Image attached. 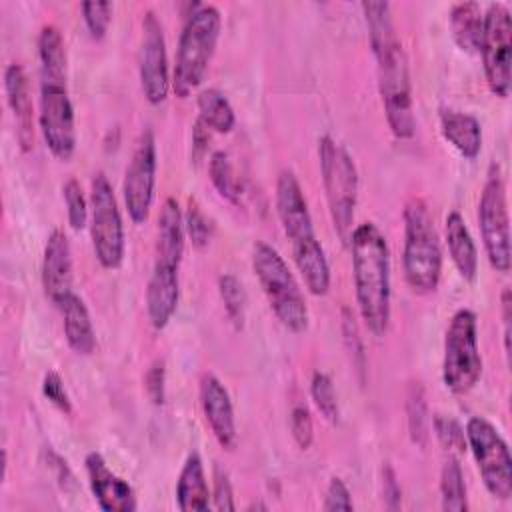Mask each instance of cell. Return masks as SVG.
<instances>
[{
	"label": "cell",
	"instance_id": "cell-1",
	"mask_svg": "<svg viewBox=\"0 0 512 512\" xmlns=\"http://www.w3.org/2000/svg\"><path fill=\"white\" fill-rule=\"evenodd\" d=\"M368 24V38L376 60L378 90L390 132L398 140L414 136L416 118L412 104V82L408 58L396 34L392 8L388 2H362Z\"/></svg>",
	"mask_w": 512,
	"mask_h": 512
},
{
	"label": "cell",
	"instance_id": "cell-2",
	"mask_svg": "<svg viewBox=\"0 0 512 512\" xmlns=\"http://www.w3.org/2000/svg\"><path fill=\"white\" fill-rule=\"evenodd\" d=\"M40 98L38 128L48 150L68 162L76 150V118L66 84V46L62 32L54 24L42 26L38 34Z\"/></svg>",
	"mask_w": 512,
	"mask_h": 512
},
{
	"label": "cell",
	"instance_id": "cell-3",
	"mask_svg": "<svg viewBox=\"0 0 512 512\" xmlns=\"http://www.w3.org/2000/svg\"><path fill=\"white\" fill-rule=\"evenodd\" d=\"M348 248L360 318L372 336L382 338L388 330L392 304V264L386 236L374 222H362L354 226Z\"/></svg>",
	"mask_w": 512,
	"mask_h": 512
},
{
	"label": "cell",
	"instance_id": "cell-4",
	"mask_svg": "<svg viewBox=\"0 0 512 512\" xmlns=\"http://www.w3.org/2000/svg\"><path fill=\"white\" fill-rule=\"evenodd\" d=\"M276 214L284 236L290 242L292 260L304 278L310 294L324 296L330 290V266L320 240L314 234L302 186L292 170H282L276 178Z\"/></svg>",
	"mask_w": 512,
	"mask_h": 512
},
{
	"label": "cell",
	"instance_id": "cell-5",
	"mask_svg": "<svg viewBox=\"0 0 512 512\" xmlns=\"http://www.w3.org/2000/svg\"><path fill=\"white\" fill-rule=\"evenodd\" d=\"M402 268L406 284L416 294H430L442 276V246L428 204L410 198L404 206Z\"/></svg>",
	"mask_w": 512,
	"mask_h": 512
},
{
	"label": "cell",
	"instance_id": "cell-6",
	"mask_svg": "<svg viewBox=\"0 0 512 512\" xmlns=\"http://www.w3.org/2000/svg\"><path fill=\"white\" fill-rule=\"evenodd\" d=\"M220 28L222 16L212 4H200L186 16L172 72V90L176 96L186 98L202 84L220 38Z\"/></svg>",
	"mask_w": 512,
	"mask_h": 512
},
{
	"label": "cell",
	"instance_id": "cell-7",
	"mask_svg": "<svg viewBox=\"0 0 512 512\" xmlns=\"http://www.w3.org/2000/svg\"><path fill=\"white\" fill-rule=\"evenodd\" d=\"M252 270L276 320L290 332L308 328V304L286 260L276 248L258 240L252 248Z\"/></svg>",
	"mask_w": 512,
	"mask_h": 512
},
{
	"label": "cell",
	"instance_id": "cell-8",
	"mask_svg": "<svg viewBox=\"0 0 512 512\" xmlns=\"http://www.w3.org/2000/svg\"><path fill=\"white\" fill-rule=\"evenodd\" d=\"M318 162L334 232L338 234L342 244L348 246L354 230V216L358 204L356 164L350 152L328 134L318 140Z\"/></svg>",
	"mask_w": 512,
	"mask_h": 512
},
{
	"label": "cell",
	"instance_id": "cell-9",
	"mask_svg": "<svg viewBox=\"0 0 512 512\" xmlns=\"http://www.w3.org/2000/svg\"><path fill=\"white\" fill-rule=\"evenodd\" d=\"M482 376V356L478 348V322L470 308L452 314L444 334L442 380L452 394L470 392Z\"/></svg>",
	"mask_w": 512,
	"mask_h": 512
},
{
	"label": "cell",
	"instance_id": "cell-10",
	"mask_svg": "<svg viewBox=\"0 0 512 512\" xmlns=\"http://www.w3.org/2000/svg\"><path fill=\"white\" fill-rule=\"evenodd\" d=\"M90 238L98 264L106 270L120 268L126 250L124 222L104 172H96L90 182Z\"/></svg>",
	"mask_w": 512,
	"mask_h": 512
},
{
	"label": "cell",
	"instance_id": "cell-11",
	"mask_svg": "<svg viewBox=\"0 0 512 512\" xmlns=\"http://www.w3.org/2000/svg\"><path fill=\"white\" fill-rule=\"evenodd\" d=\"M466 446L474 456L488 494L496 500L512 496V456L496 426L482 416H472L464 428Z\"/></svg>",
	"mask_w": 512,
	"mask_h": 512
},
{
	"label": "cell",
	"instance_id": "cell-12",
	"mask_svg": "<svg viewBox=\"0 0 512 512\" xmlns=\"http://www.w3.org/2000/svg\"><path fill=\"white\" fill-rule=\"evenodd\" d=\"M478 226L490 266L506 274L510 270V218L506 184L498 164H492L478 200Z\"/></svg>",
	"mask_w": 512,
	"mask_h": 512
},
{
	"label": "cell",
	"instance_id": "cell-13",
	"mask_svg": "<svg viewBox=\"0 0 512 512\" xmlns=\"http://www.w3.org/2000/svg\"><path fill=\"white\" fill-rule=\"evenodd\" d=\"M486 84L498 98L510 94L512 64V16L502 2H492L484 12L480 52Z\"/></svg>",
	"mask_w": 512,
	"mask_h": 512
},
{
	"label": "cell",
	"instance_id": "cell-14",
	"mask_svg": "<svg viewBox=\"0 0 512 512\" xmlns=\"http://www.w3.org/2000/svg\"><path fill=\"white\" fill-rule=\"evenodd\" d=\"M156 186V140L150 128H144L126 166L122 180V198L134 224H144L150 216Z\"/></svg>",
	"mask_w": 512,
	"mask_h": 512
},
{
	"label": "cell",
	"instance_id": "cell-15",
	"mask_svg": "<svg viewBox=\"0 0 512 512\" xmlns=\"http://www.w3.org/2000/svg\"><path fill=\"white\" fill-rule=\"evenodd\" d=\"M138 74H140V86H142L144 98L154 106L162 104L168 98V92L172 88V78L168 68L164 30L152 10L144 12V18H142Z\"/></svg>",
	"mask_w": 512,
	"mask_h": 512
},
{
	"label": "cell",
	"instance_id": "cell-16",
	"mask_svg": "<svg viewBox=\"0 0 512 512\" xmlns=\"http://www.w3.org/2000/svg\"><path fill=\"white\" fill-rule=\"evenodd\" d=\"M198 394H200V408L212 436L224 450H234L238 432H236V420H234V406L226 386L220 382V378L208 372L200 378Z\"/></svg>",
	"mask_w": 512,
	"mask_h": 512
},
{
	"label": "cell",
	"instance_id": "cell-17",
	"mask_svg": "<svg viewBox=\"0 0 512 512\" xmlns=\"http://www.w3.org/2000/svg\"><path fill=\"white\" fill-rule=\"evenodd\" d=\"M84 468L88 476L94 500L104 512H134L136 494L132 486L114 474L100 452H88L84 458Z\"/></svg>",
	"mask_w": 512,
	"mask_h": 512
},
{
	"label": "cell",
	"instance_id": "cell-18",
	"mask_svg": "<svg viewBox=\"0 0 512 512\" xmlns=\"http://www.w3.org/2000/svg\"><path fill=\"white\" fill-rule=\"evenodd\" d=\"M42 288L46 298L58 308L72 294V252L64 230L56 228L46 240L42 256Z\"/></svg>",
	"mask_w": 512,
	"mask_h": 512
},
{
	"label": "cell",
	"instance_id": "cell-19",
	"mask_svg": "<svg viewBox=\"0 0 512 512\" xmlns=\"http://www.w3.org/2000/svg\"><path fill=\"white\" fill-rule=\"evenodd\" d=\"M178 264L154 260L152 274L146 284V312L148 320L156 330H162L172 320L178 300H180V282H178Z\"/></svg>",
	"mask_w": 512,
	"mask_h": 512
},
{
	"label": "cell",
	"instance_id": "cell-20",
	"mask_svg": "<svg viewBox=\"0 0 512 512\" xmlns=\"http://www.w3.org/2000/svg\"><path fill=\"white\" fill-rule=\"evenodd\" d=\"M6 102L16 122V138L22 150L34 146V104L30 94V80L22 64H8L4 70Z\"/></svg>",
	"mask_w": 512,
	"mask_h": 512
},
{
	"label": "cell",
	"instance_id": "cell-21",
	"mask_svg": "<svg viewBox=\"0 0 512 512\" xmlns=\"http://www.w3.org/2000/svg\"><path fill=\"white\" fill-rule=\"evenodd\" d=\"M212 492L208 488L204 464L198 452H190L176 480V504L184 512H206L212 508Z\"/></svg>",
	"mask_w": 512,
	"mask_h": 512
},
{
	"label": "cell",
	"instance_id": "cell-22",
	"mask_svg": "<svg viewBox=\"0 0 512 512\" xmlns=\"http://www.w3.org/2000/svg\"><path fill=\"white\" fill-rule=\"evenodd\" d=\"M444 238H446L448 254L458 274L466 282H474L478 276V250L460 212L456 210L448 212L444 220Z\"/></svg>",
	"mask_w": 512,
	"mask_h": 512
},
{
	"label": "cell",
	"instance_id": "cell-23",
	"mask_svg": "<svg viewBox=\"0 0 512 512\" xmlns=\"http://www.w3.org/2000/svg\"><path fill=\"white\" fill-rule=\"evenodd\" d=\"M184 214L174 198H166L160 214H158V228H156V258L178 264L182 262L184 254Z\"/></svg>",
	"mask_w": 512,
	"mask_h": 512
},
{
	"label": "cell",
	"instance_id": "cell-24",
	"mask_svg": "<svg viewBox=\"0 0 512 512\" xmlns=\"http://www.w3.org/2000/svg\"><path fill=\"white\" fill-rule=\"evenodd\" d=\"M440 132L452 144L460 156L474 160L482 150V128L480 122L460 110L442 108L440 110Z\"/></svg>",
	"mask_w": 512,
	"mask_h": 512
},
{
	"label": "cell",
	"instance_id": "cell-25",
	"mask_svg": "<svg viewBox=\"0 0 512 512\" xmlns=\"http://www.w3.org/2000/svg\"><path fill=\"white\" fill-rule=\"evenodd\" d=\"M60 310H62V328H64L68 346L78 356H90L96 350V332L84 300L72 292L60 306Z\"/></svg>",
	"mask_w": 512,
	"mask_h": 512
},
{
	"label": "cell",
	"instance_id": "cell-26",
	"mask_svg": "<svg viewBox=\"0 0 512 512\" xmlns=\"http://www.w3.org/2000/svg\"><path fill=\"white\" fill-rule=\"evenodd\" d=\"M482 26H484V12L478 2H458L452 6L450 30L460 50L468 54L480 52Z\"/></svg>",
	"mask_w": 512,
	"mask_h": 512
},
{
	"label": "cell",
	"instance_id": "cell-27",
	"mask_svg": "<svg viewBox=\"0 0 512 512\" xmlns=\"http://www.w3.org/2000/svg\"><path fill=\"white\" fill-rule=\"evenodd\" d=\"M198 120H202L210 130L228 134L236 124V114L228 98L216 88H204L196 96Z\"/></svg>",
	"mask_w": 512,
	"mask_h": 512
},
{
	"label": "cell",
	"instance_id": "cell-28",
	"mask_svg": "<svg viewBox=\"0 0 512 512\" xmlns=\"http://www.w3.org/2000/svg\"><path fill=\"white\" fill-rule=\"evenodd\" d=\"M440 502H442V510H450V512L468 510L464 472L458 462V456H452V454H448L440 470Z\"/></svg>",
	"mask_w": 512,
	"mask_h": 512
},
{
	"label": "cell",
	"instance_id": "cell-29",
	"mask_svg": "<svg viewBox=\"0 0 512 512\" xmlns=\"http://www.w3.org/2000/svg\"><path fill=\"white\" fill-rule=\"evenodd\" d=\"M208 176H210V182L214 184L216 192L224 200H228L236 206L242 202V194H244L242 180L236 174V168H234L228 152H224V150L212 152V156L208 160Z\"/></svg>",
	"mask_w": 512,
	"mask_h": 512
},
{
	"label": "cell",
	"instance_id": "cell-30",
	"mask_svg": "<svg viewBox=\"0 0 512 512\" xmlns=\"http://www.w3.org/2000/svg\"><path fill=\"white\" fill-rule=\"evenodd\" d=\"M406 420H408V434L412 444L424 448L428 444V428H430V414L426 392L420 382H412L406 394Z\"/></svg>",
	"mask_w": 512,
	"mask_h": 512
},
{
	"label": "cell",
	"instance_id": "cell-31",
	"mask_svg": "<svg viewBox=\"0 0 512 512\" xmlns=\"http://www.w3.org/2000/svg\"><path fill=\"white\" fill-rule=\"evenodd\" d=\"M218 292L228 320L236 330H242L246 318V292L242 282L234 274H222L218 278Z\"/></svg>",
	"mask_w": 512,
	"mask_h": 512
},
{
	"label": "cell",
	"instance_id": "cell-32",
	"mask_svg": "<svg viewBox=\"0 0 512 512\" xmlns=\"http://www.w3.org/2000/svg\"><path fill=\"white\" fill-rule=\"evenodd\" d=\"M310 396L318 412L332 424L338 422L340 408H338V396L334 390V382L326 372H314L310 380Z\"/></svg>",
	"mask_w": 512,
	"mask_h": 512
},
{
	"label": "cell",
	"instance_id": "cell-33",
	"mask_svg": "<svg viewBox=\"0 0 512 512\" xmlns=\"http://www.w3.org/2000/svg\"><path fill=\"white\" fill-rule=\"evenodd\" d=\"M62 196L66 204V216L72 230H82L90 218V202L86 200L82 186L76 178H70L62 186Z\"/></svg>",
	"mask_w": 512,
	"mask_h": 512
},
{
	"label": "cell",
	"instance_id": "cell-34",
	"mask_svg": "<svg viewBox=\"0 0 512 512\" xmlns=\"http://www.w3.org/2000/svg\"><path fill=\"white\" fill-rule=\"evenodd\" d=\"M432 428H434V434H436L438 442L444 446V450L448 454L460 456L468 450L464 428L460 426V422L456 418L446 416V414H436L432 418Z\"/></svg>",
	"mask_w": 512,
	"mask_h": 512
},
{
	"label": "cell",
	"instance_id": "cell-35",
	"mask_svg": "<svg viewBox=\"0 0 512 512\" xmlns=\"http://www.w3.org/2000/svg\"><path fill=\"white\" fill-rule=\"evenodd\" d=\"M184 230L192 242L194 248L202 250L210 244L212 238V224L202 212L200 204L194 198H188V206L184 212Z\"/></svg>",
	"mask_w": 512,
	"mask_h": 512
},
{
	"label": "cell",
	"instance_id": "cell-36",
	"mask_svg": "<svg viewBox=\"0 0 512 512\" xmlns=\"http://www.w3.org/2000/svg\"><path fill=\"white\" fill-rule=\"evenodd\" d=\"M84 24L94 40H102L108 32L112 20V4L110 2H82L80 6Z\"/></svg>",
	"mask_w": 512,
	"mask_h": 512
},
{
	"label": "cell",
	"instance_id": "cell-37",
	"mask_svg": "<svg viewBox=\"0 0 512 512\" xmlns=\"http://www.w3.org/2000/svg\"><path fill=\"white\" fill-rule=\"evenodd\" d=\"M342 336H344V344L348 348V354L352 358V364L362 374L366 370V354H364L358 324H356V320H354V316L348 308H342Z\"/></svg>",
	"mask_w": 512,
	"mask_h": 512
},
{
	"label": "cell",
	"instance_id": "cell-38",
	"mask_svg": "<svg viewBox=\"0 0 512 512\" xmlns=\"http://www.w3.org/2000/svg\"><path fill=\"white\" fill-rule=\"evenodd\" d=\"M290 432L294 442L302 448L308 450L314 442V422L310 416V410L302 404H296L290 410Z\"/></svg>",
	"mask_w": 512,
	"mask_h": 512
},
{
	"label": "cell",
	"instance_id": "cell-39",
	"mask_svg": "<svg viewBox=\"0 0 512 512\" xmlns=\"http://www.w3.org/2000/svg\"><path fill=\"white\" fill-rule=\"evenodd\" d=\"M42 394L48 402H52L60 412L64 414H70L72 412V400H70V394L64 386V380L60 378L58 372L54 370H48L42 378Z\"/></svg>",
	"mask_w": 512,
	"mask_h": 512
},
{
	"label": "cell",
	"instance_id": "cell-40",
	"mask_svg": "<svg viewBox=\"0 0 512 512\" xmlns=\"http://www.w3.org/2000/svg\"><path fill=\"white\" fill-rule=\"evenodd\" d=\"M322 510L326 512H334V510H354V502H352V494L348 490V486L344 484L342 478L334 476L330 478L326 492H324V502H322Z\"/></svg>",
	"mask_w": 512,
	"mask_h": 512
},
{
	"label": "cell",
	"instance_id": "cell-41",
	"mask_svg": "<svg viewBox=\"0 0 512 512\" xmlns=\"http://www.w3.org/2000/svg\"><path fill=\"white\" fill-rule=\"evenodd\" d=\"M212 506L216 510H236L234 504V490H232V482L228 478V472L222 470L220 466L214 468L212 474Z\"/></svg>",
	"mask_w": 512,
	"mask_h": 512
},
{
	"label": "cell",
	"instance_id": "cell-42",
	"mask_svg": "<svg viewBox=\"0 0 512 512\" xmlns=\"http://www.w3.org/2000/svg\"><path fill=\"white\" fill-rule=\"evenodd\" d=\"M144 390L148 394V398L152 400V404L160 406L164 404V396H166V370H164V362L158 358L154 360L146 374H144Z\"/></svg>",
	"mask_w": 512,
	"mask_h": 512
},
{
	"label": "cell",
	"instance_id": "cell-43",
	"mask_svg": "<svg viewBox=\"0 0 512 512\" xmlns=\"http://www.w3.org/2000/svg\"><path fill=\"white\" fill-rule=\"evenodd\" d=\"M382 496H384V506L388 510H398L402 504V490L396 480V472L390 464L382 468Z\"/></svg>",
	"mask_w": 512,
	"mask_h": 512
},
{
	"label": "cell",
	"instance_id": "cell-44",
	"mask_svg": "<svg viewBox=\"0 0 512 512\" xmlns=\"http://www.w3.org/2000/svg\"><path fill=\"white\" fill-rule=\"evenodd\" d=\"M210 138H212V130L196 118L194 126H192V160L200 162L210 146Z\"/></svg>",
	"mask_w": 512,
	"mask_h": 512
},
{
	"label": "cell",
	"instance_id": "cell-45",
	"mask_svg": "<svg viewBox=\"0 0 512 512\" xmlns=\"http://www.w3.org/2000/svg\"><path fill=\"white\" fill-rule=\"evenodd\" d=\"M48 464H50V468H54L56 478H58V482H60V486L64 490L68 488V484H74V474L70 472L66 460H62V456H58L56 452L48 450Z\"/></svg>",
	"mask_w": 512,
	"mask_h": 512
},
{
	"label": "cell",
	"instance_id": "cell-46",
	"mask_svg": "<svg viewBox=\"0 0 512 512\" xmlns=\"http://www.w3.org/2000/svg\"><path fill=\"white\" fill-rule=\"evenodd\" d=\"M510 318H512V294L506 286L502 290V322H504V352L510 354Z\"/></svg>",
	"mask_w": 512,
	"mask_h": 512
},
{
	"label": "cell",
	"instance_id": "cell-47",
	"mask_svg": "<svg viewBox=\"0 0 512 512\" xmlns=\"http://www.w3.org/2000/svg\"><path fill=\"white\" fill-rule=\"evenodd\" d=\"M248 510H268V506H266V504H260V502H254V504L248 506Z\"/></svg>",
	"mask_w": 512,
	"mask_h": 512
}]
</instances>
